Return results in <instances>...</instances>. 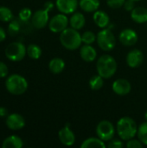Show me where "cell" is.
<instances>
[{
  "label": "cell",
  "instance_id": "8",
  "mask_svg": "<svg viewBox=\"0 0 147 148\" xmlns=\"http://www.w3.org/2000/svg\"><path fill=\"white\" fill-rule=\"evenodd\" d=\"M69 19L66 14L60 13L54 16L49 22V28L53 33H61L68 28Z\"/></svg>",
  "mask_w": 147,
  "mask_h": 148
},
{
  "label": "cell",
  "instance_id": "23",
  "mask_svg": "<svg viewBox=\"0 0 147 148\" xmlns=\"http://www.w3.org/2000/svg\"><path fill=\"white\" fill-rule=\"evenodd\" d=\"M106 147L107 145L105 144V141L101 140L99 137L88 138L85 140L81 145V148H104Z\"/></svg>",
  "mask_w": 147,
  "mask_h": 148
},
{
  "label": "cell",
  "instance_id": "31",
  "mask_svg": "<svg viewBox=\"0 0 147 148\" xmlns=\"http://www.w3.org/2000/svg\"><path fill=\"white\" fill-rule=\"evenodd\" d=\"M126 0H107V4L111 9H119L123 7Z\"/></svg>",
  "mask_w": 147,
  "mask_h": 148
},
{
  "label": "cell",
  "instance_id": "25",
  "mask_svg": "<svg viewBox=\"0 0 147 148\" xmlns=\"http://www.w3.org/2000/svg\"><path fill=\"white\" fill-rule=\"evenodd\" d=\"M27 55L29 56V58L37 60L42 56V49L36 44H29L27 48Z\"/></svg>",
  "mask_w": 147,
  "mask_h": 148
},
{
  "label": "cell",
  "instance_id": "1",
  "mask_svg": "<svg viewBox=\"0 0 147 148\" xmlns=\"http://www.w3.org/2000/svg\"><path fill=\"white\" fill-rule=\"evenodd\" d=\"M116 132L120 140L127 141L135 137L138 132V126L133 118L125 116L117 122Z\"/></svg>",
  "mask_w": 147,
  "mask_h": 148
},
{
  "label": "cell",
  "instance_id": "39",
  "mask_svg": "<svg viewBox=\"0 0 147 148\" xmlns=\"http://www.w3.org/2000/svg\"><path fill=\"white\" fill-rule=\"evenodd\" d=\"M145 120H146V121L147 122V110L146 112L145 113Z\"/></svg>",
  "mask_w": 147,
  "mask_h": 148
},
{
  "label": "cell",
  "instance_id": "18",
  "mask_svg": "<svg viewBox=\"0 0 147 148\" xmlns=\"http://www.w3.org/2000/svg\"><path fill=\"white\" fill-rule=\"evenodd\" d=\"M93 18L94 23L101 29L106 28L110 23V17L108 14L102 10H96L94 14Z\"/></svg>",
  "mask_w": 147,
  "mask_h": 148
},
{
  "label": "cell",
  "instance_id": "34",
  "mask_svg": "<svg viewBox=\"0 0 147 148\" xmlns=\"http://www.w3.org/2000/svg\"><path fill=\"white\" fill-rule=\"evenodd\" d=\"M9 69L6 64L3 62H0V78H4L8 75Z\"/></svg>",
  "mask_w": 147,
  "mask_h": 148
},
{
  "label": "cell",
  "instance_id": "33",
  "mask_svg": "<svg viewBox=\"0 0 147 148\" xmlns=\"http://www.w3.org/2000/svg\"><path fill=\"white\" fill-rule=\"evenodd\" d=\"M124 143L123 141L120 140H111L108 141L107 147L109 148H122L124 147Z\"/></svg>",
  "mask_w": 147,
  "mask_h": 148
},
{
  "label": "cell",
  "instance_id": "20",
  "mask_svg": "<svg viewBox=\"0 0 147 148\" xmlns=\"http://www.w3.org/2000/svg\"><path fill=\"white\" fill-rule=\"evenodd\" d=\"M49 71L55 75L61 74L65 69V62L60 57H55L50 60L49 63Z\"/></svg>",
  "mask_w": 147,
  "mask_h": 148
},
{
  "label": "cell",
  "instance_id": "19",
  "mask_svg": "<svg viewBox=\"0 0 147 148\" xmlns=\"http://www.w3.org/2000/svg\"><path fill=\"white\" fill-rule=\"evenodd\" d=\"M86 23V19L85 16L81 12H75L74 13L70 19H69V24L73 29H75L77 30L81 29Z\"/></svg>",
  "mask_w": 147,
  "mask_h": 148
},
{
  "label": "cell",
  "instance_id": "2",
  "mask_svg": "<svg viewBox=\"0 0 147 148\" xmlns=\"http://www.w3.org/2000/svg\"><path fill=\"white\" fill-rule=\"evenodd\" d=\"M117 62L110 55H102L98 58L96 62V69L98 74L104 79L113 77L117 71Z\"/></svg>",
  "mask_w": 147,
  "mask_h": 148
},
{
  "label": "cell",
  "instance_id": "26",
  "mask_svg": "<svg viewBox=\"0 0 147 148\" xmlns=\"http://www.w3.org/2000/svg\"><path fill=\"white\" fill-rule=\"evenodd\" d=\"M137 136L139 140L145 145L147 146V122H144L140 124L139 127H138V132Z\"/></svg>",
  "mask_w": 147,
  "mask_h": 148
},
{
  "label": "cell",
  "instance_id": "13",
  "mask_svg": "<svg viewBox=\"0 0 147 148\" xmlns=\"http://www.w3.org/2000/svg\"><path fill=\"white\" fill-rule=\"evenodd\" d=\"M112 88H113V91L116 95H120V96H125V95H127L131 92L132 86H131V83L127 80L120 78L113 82L112 85Z\"/></svg>",
  "mask_w": 147,
  "mask_h": 148
},
{
  "label": "cell",
  "instance_id": "38",
  "mask_svg": "<svg viewBox=\"0 0 147 148\" xmlns=\"http://www.w3.org/2000/svg\"><path fill=\"white\" fill-rule=\"evenodd\" d=\"M5 38H6V33L4 29L2 27H0V42H3Z\"/></svg>",
  "mask_w": 147,
  "mask_h": 148
},
{
  "label": "cell",
  "instance_id": "15",
  "mask_svg": "<svg viewBox=\"0 0 147 148\" xmlns=\"http://www.w3.org/2000/svg\"><path fill=\"white\" fill-rule=\"evenodd\" d=\"M6 126L11 130H20L25 126L24 118L18 114H11L6 118Z\"/></svg>",
  "mask_w": 147,
  "mask_h": 148
},
{
  "label": "cell",
  "instance_id": "30",
  "mask_svg": "<svg viewBox=\"0 0 147 148\" xmlns=\"http://www.w3.org/2000/svg\"><path fill=\"white\" fill-rule=\"evenodd\" d=\"M19 29H20V24L18 23V22L16 20H13L10 23L9 27H8V30H9V33L10 35L17 34Z\"/></svg>",
  "mask_w": 147,
  "mask_h": 148
},
{
  "label": "cell",
  "instance_id": "9",
  "mask_svg": "<svg viewBox=\"0 0 147 148\" xmlns=\"http://www.w3.org/2000/svg\"><path fill=\"white\" fill-rule=\"evenodd\" d=\"M32 24L36 29H42L47 24H49V10L46 9H42L36 10L32 15Z\"/></svg>",
  "mask_w": 147,
  "mask_h": 148
},
{
  "label": "cell",
  "instance_id": "10",
  "mask_svg": "<svg viewBox=\"0 0 147 148\" xmlns=\"http://www.w3.org/2000/svg\"><path fill=\"white\" fill-rule=\"evenodd\" d=\"M138 34L133 29H124L121 30L119 36V40L124 46H133L138 42Z\"/></svg>",
  "mask_w": 147,
  "mask_h": 148
},
{
  "label": "cell",
  "instance_id": "32",
  "mask_svg": "<svg viewBox=\"0 0 147 148\" xmlns=\"http://www.w3.org/2000/svg\"><path fill=\"white\" fill-rule=\"evenodd\" d=\"M126 147L128 148H143L144 144L139 140H138L131 139V140H127Z\"/></svg>",
  "mask_w": 147,
  "mask_h": 148
},
{
  "label": "cell",
  "instance_id": "4",
  "mask_svg": "<svg viewBox=\"0 0 147 148\" xmlns=\"http://www.w3.org/2000/svg\"><path fill=\"white\" fill-rule=\"evenodd\" d=\"M6 89L12 95H21L26 92L28 88V82L24 77L19 75H11L5 82Z\"/></svg>",
  "mask_w": 147,
  "mask_h": 148
},
{
  "label": "cell",
  "instance_id": "3",
  "mask_svg": "<svg viewBox=\"0 0 147 148\" xmlns=\"http://www.w3.org/2000/svg\"><path fill=\"white\" fill-rule=\"evenodd\" d=\"M60 42L62 45L68 50H75L81 46V35L72 27L65 29L61 32Z\"/></svg>",
  "mask_w": 147,
  "mask_h": 148
},
{
  "label": "cell",
  "instance_id": "16",
  "mask_svg": "<svg viewBox=\"0 0 147 148\" xmlns=\"http://www.w3.org/2000/svg\"><path fill=\"white\" fill-rule=\"evenodd\" d=\"M80 56H81V58L83 61H85L87 62H94L96 59L97 51L90 44H84L81 48Z\"/></svg>",
  "mask_w": 147,
  "mask_h": 148
},
{
  "label": "cell",
  "instance_id": "24",
  "mask_svg": "<svg viewBox=\"0 0 147 148\" xmlns=\"http://www.w3.org/2000/svg\"><path fill=\"white\" fill-rule=\"evenodd\" d=\"M88 84L92 90H100L104 85V78L99 74L95 75L90 78Z\"/></svg>",
  "mask_w": 147,
  "mask_h": 148
},
{
  "label": "cell",
  "instance_id": "37",
  "mask_svg": "<svg viewBox=\"0 0 147 148\" xmlns=\"http://www.w3.org/2000/svg\"><path fill=\"white\" fill-rule=\"evenodd\" d=\"M8 114V111L5 108L3 107H0V118L5 117Z\"/></svg>",
  "mask_w": 147,
  "mask_h": 148
},
{
  "label": "cell",
  "instance_id": "14",
  "mask_svg": "<svg viewBox=\"0 0 147 148\" xmlns=\"http://www.w3.org/2000/svg\"><path fill=\"white\" fill-rule=\"evenodd\" d=\"M58 137L61 143L66 147H71L75 143V135L68 126H65L59 131Z\"/></svg>",
  "mask_w": 147,
  "mask_h": 148
},
{
  "label": "cell",
  "instance_id": "22",
  "mask_svg": "<svg viewBox=\"0 0 147 148\" xmlns=\"http://www.w3.org/2000/svg\"><path fill=\"white\" fill-rule=\"evenodd\" d=\"M23 146V142L21 138L16 135L7 137L2 144L3 148H21Z\"/></svg>",
  "mask_w": 147,
  "mask_h": 148
},
{
  "label": "cell",
  "instance_id": "29",
  "mask_svg": "<svg viewBox=\"0 0 147 148\" xmlns=\"http://www.w3.org/2000/svg\"><path fill=\"white\" fill-rule=\"evenodd\" d=\"M30 17H32V12H31L30 9L23 8V9H22L20 10V12H19V18L23 22H27L29 19H30Z\"/></svg>",
  "mask_w": 147,
  "mask_h": 148
},
{
  "label": "cell",
  "instance_id": "21",
  "mask_svg": "<svg viewBox=\"0 0 147 148\" xmlns=\"http://www.w3.org/2000/svg\"><path fill=\"white\" fill-rule=\"evenodd\" d=\"M100 0H80L79 6L85 12H95L100 7Z\"/></svg>",
  "mask_w": 147,
  "mask_h": 148
},
{
  "label": "cell",
  "instance_id": "12",
  "mask_svg": "<svg viewBox=\"0 0 147 148\" xmlns=\"http://www.w3.org/2000/svg\"><path fill=\"white\" fill-rule=\"evenodd\" d=\"M144 62V54L141 50L134 49L128 52L126 56V63L132 69L139 68Z\"/></svg>",
  "mask_w": 147,
  "mask_h": 148
},
{
  "label": "cell",
  "instance_id": "5",
  "mask_svg": "<svg viewBox=\"0 0 147 148\" xmlns=\"http://www.w3.org/2000/svg\"><path fill=\"white\" fill-rule=\"evenodd\" d=\"M96 41L99 47L104 51H110L116 45V38L113 33L108 29H102L96 35Z\"/></svg>",
  "mask_w": 147,
  "mask_h": 148
},
{
  "label": "cell",
  "instance_id": "35",
  "mask_svg": "<svg viewBox=\"0 0 147 148\" xmlns=\"http://www.w3.org/2000/svg\"><path fill=\"white\" fill-rule=\"evenodd\" d=\"M123 7L125 8L126 10L127 11H132L134 8H135V5H134V1L133 0H126Z\"/></svg>",
  "mask_w": 147,
  "mask_h": 148
},
{
  "label": "cell",
  "instance_id": "36",
  "mask_svg": "<svg viewBox=\"0 0 147 148\" xmlns=\"http://www.w3.org/2000/svg\"><path fill=\"white\" fill-rule=\"evenodd\" d=\"M53 8H54V3H53L52 2L49 1V2H46V3H45V4H44V9H46L47 10L50 11Z\"/></svg>",
  "mask_w": 147,
  "mask_h": 148
},
{
  "label": "cell",
  "instance_id": "6",
  "mask_svg": "<svg viewBox=\"0 0 147 148\" xmlns=\"http://www.w3.org/2000/svg\"><path fill=\"white\" fill-rule=\"evenodd\" d=\"M26 54H27V49L23 43L18 42H15L9 44L5 49L6 57L12 62L22 61Z\"/></svg>",
  "mask_w": 147,
  "mask_h": 148
},
{
  "label": "cell",
  "instance_id": "11",
  "mask_svg": "<svg viewBox=\"0 0 147 148\" xmlns=\"http://www.w3.org/2000/svg\"><path fill=\"white\" fill-rule=\"evenodd\" d=\"M55 5L57 10L63 14H72L79 6L78 0H56Z\"/></svg>",
  "mask_w": 147,
  "mask_h": 148
},
{
  "label": "cell",
  "instance_id": "28",
  "mask_svg": "<svg viewBox=\"0 0 147 148\" xmlns=\"http://www.w3.org/2000/svg\"><path fill=\"white\" fill-rule=\"evenodd\" d=\"M13 18V14L11 10L7 7H0V21L2 22H10Z\"/></svg>",
  "mask_w": 147,
  "mask_h": 148
},
{
  "label": "cell",
  "instance_id": "27",
  "mask_svg": "<svg viewBox=\"0 0 147 148\" xmlns=\"http://www.w3.org/2000/svg\"><path fill=\"white\" fill-rule=\"evenodd\" d=\"M81 40H82V42L84 44H90L91 45L92 43H94L96 41V35L90 30L84 31L81 34Z\"/></svg>",
  "mask_w": 147,
  "mask_h": 148
},
{
  "label": "cell",
  "instance_id": "7",
  "mask_svg": "<svg viewBox=\"0 0 147 148\" xmlns=\"http://www.w3.org/2000/svg\"><path fill=\"white\" fill-rule=\"evenodd\" d=\"M96 134L103 141L108 142L114 137L115 127L109 121H101L96 127Z\"/></svg>",
  "mask_w": 147,
  "mask_h": 148
},
{
  "label": "cell",
  "instance_id": "40",
  "mask_svg": "<svg viewBox=\"0 0 147 148\" xmlns=\"http://www.w3.org/2000/svg\"><path fill=\"white\" fill-rule=\"evenodd\" d=\"M133 1H134V2H137V1H141V0H133Z\"/></svg>",
  "mask_w": 147,
  "mask_h": 148
},
{
  "label": "cell",
  "instance_id": "17",
  "mask_svg": "<svg viewBox=\"0 0 147 148\" xmlns=\"http://www.w3.org/2000/svg\"><path fill=\"white\" fill-rule=\"evenodd\" d=\"M131 18L137 23H147V9L142 6L135 7L131 11Z\"/></svg>",
  "mask_w": 147,
  "mask_h": 148
}]
</instances>
